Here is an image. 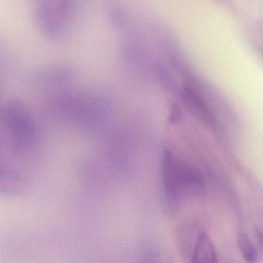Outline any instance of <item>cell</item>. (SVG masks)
<instances>
[{
  "mask_svg": "<svg viewBox=\"0 0 263 263\" xmlns=\"http://www.w3.org/2000/svg\"><path fill=\"white\" fill-rule=\"evenodd\" d=\"M175 181L180 198H197L205 194L206 184L197 167L175 159Z\"/></svg>",
  "mask_w": 263,
  "mask_h": 263,
  "instance_id": "6da1fadb",
  "label": "cell"
},
{
  "mask_svg": "<svg viewBox=\"0 0 263 263\" xmlns=\"http://www.w3.org/2000/svg\"><path fill=\"white\" fill-rule=\"evenodd\" d=\"M175 158L170 149H164L161 162L162 178V202L164 210L167 213L176 212L181 198L177 189L175 178Z\"/></svg>",
  "mask_w": 263,
  "mask_h": 263,
  "instance_id": "7a4b0ae2",
  "label": "cell"
},
{
  "mask_svg": "<svg viewBox=\"0 0 263 263\" xmlns=\"http://www.w3.org/2000/svg\"><path fill=\"white\" fill-rule=\"evenodd\" d=\"M183 97L186 105L193 111L201 121L207 125L213 127L215 124V119L212 115L205 100L200 95L198 90L191 86H187L183 89Z\"/></svg>",
  "mask_w": 263,
  "mask_h": 263,
  "instance_id": "3957f363",
  "label": "cell"
},
{
  "mask_svg": "<svg viewBox=\"0 0 263 263\" xmlns=\"http://www.w3.org/2000/svg\"><path fill=\"white\" fill-rule=\"evenodd\" d=\"M190 263H218L215 246L207 232H199L196 244L191 255Z\"/></svg>",
  "mask_w": 263,
  "mask_h": 263,
  "instance_id": "277c9868",
  "label": "cell"
},
{
  "mask_svg": "<svg viewBox=\"0 0 263 263\" xmlns=\"http://www.w3.org/2000/svg\"><path fill=\"white\" fill-rule=\"evenodd\" d=\"M236 244L241 256L246 263H257L258 251L255 245L245 232H238L237 233Z\"/></svg>",
  "mask_w": 263,
  "mask_h": 263,
  "instance_id": "5b68a950",
  "label": "cell"
},
{
  "mask_svg": "<svg viewBox=\"0 0 263 263\" xmlns=\"http://www.w3.org/2000/svg\"><path fill=\"white\" fill-rule=\"evenodd\" d=\"M198 235L195 236L192 233V229L189 228L182 229L178 232L177 243H178V249L183 256L189 258L190 259L191 255L196 244L197 239H198L197 237H198Z\"/></svg>",
  "mask_w": 263,
  "mask_h": 263,
  "instance_id": "8992f818",
  "label": "cell"
},
{
  "mask_svg": "<svg viewBox=\"0 0 263 263\" xmlns=\"http://www.w3.org/2000/svg\"><path fill=\"white\" fill-rule=\"evenodd\" d=\"M141 263H158V255L156 252L151 249V248H146L143 251L142 255H141Z\"/></svg>",
  "mask_w": 263,
  "mask_h": 263,
  "instance_id": "52a82bcc",
  "label": "cell"
},
{
  "mask_svg": "<svg viewBox=\"0 0 263 263\" xmlns=\"http://www.w3.org/2000/svg\"><path fill=\"white\" fill-rule=\"evenodd\" d=\"M169 119L172 124H177L181 120V110H180L179 107L175 104H172L171 107Z\"/></svg>",
  "mask_w": 263,
  "mask_h": 263,
  "instance_id": "ba28073f",
  "label": "cell"
},
{
  "mask_svg": "<svg viewBox=\"0 0 263 263\" xmlns=\"http://www.w3.org/2000/svg\"><path fill=\"white\" fill-rule=\"evenodd\" d=\"M256 234L258 245H259L260 248L263 250V233L260 232V231H257Z\"/></svg>",
  "mask_w": 263,
  "mask_h": 263,
  "instance_id": "9c48e42d",
  "label": "cell"
}]
</instances>
